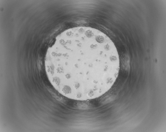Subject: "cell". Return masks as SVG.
Here are the masks:
<instances>
[{
	"instance_id": "obj_1",
	"label": "cell",
	"mask_w": 166,
	"mask_h": 132,
	"mask_svg": "<svg viewBox=\"0 0 166 132\" xmlns=\"http://www.w3.org/2000/svg\"><path fill=\"white\" fill-rule=\"evenodd\" d=\"M67 45V68L54 73L55 85L65 96L84 101L102 96L112 87L120 68L115 46L102 37L73 36Z\"/></svg>"
}]
</instances>
